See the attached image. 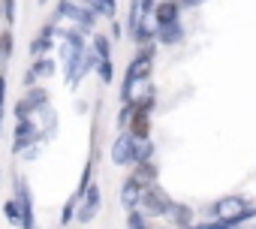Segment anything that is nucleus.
Segmentation results:
<instances>
[{
  "mask_svg": "<svg viewBox=\"0 0 256 229\" xmlns=\"http://www.w3.org/2000/svg\"><path fill=\"white\" fill-rule=\"evenodd\" d=\"M36 4H48V0H36Z\"/></svg>",
  "mask_w": 256,
  "mask_h": 229,
  "instance_id": "obj_33",
  "label": "nucleus"
},
{
  "mask_svg": "<svg viewBox=\"0 0 256 229\" xmlns=\"http://www.w3.org/2000/svg\"><path fill=\"white\" fill-rule=\"evenodd\" d=\"M0 70H4V60H0Z\"/></svg>",
  "mask_w": 256,
  "mask_h": 229,
  "instance_id": "obj_34",
  "label": "nucleus"
},
{
  "mask_svg": "<svg viewBox=\"0 0 256 229\" xmlns=\"http://www.w3.org/2000/svg\"><path fill=\"white\" fill-rule=\"evenodd\" d=\"M130 181H136L139 187H148V184H157L160 181V163L157 160H142V163H133L130 166Z\"/></svg>",
  "mask_w": 256,
  "mask_h": 229,
  "instance_id": "obj_11",
  "label": "nucleus"
},
{
  "mask_svg": "<svg viewBox=\"0 0 256 229\" xmlns=\"http://www.w3.org/2000/svg\"><path fill=\"white\" fill-rule=\"evenodd\" d=\"M130 106H133V102H130ZM151 127H154V112H145V108H136V106H133L130 121H126L124 133H130L136 142H142V139H151Z\"/></svg>",
  "mask_w": 256,
  "mask_h": 229,
  "instance_id": "obj_6",
  "label": "nucleus"
},
{
  "mask_svg": "<svg viewBox=\"0 0 256 229\" xmlns=\"http://www.w3.org/2000/svg\"><path fill=\"white\" fill-rule=\"evenodd\" d=\"M154 220H148L139 208H133V211H126V229H148Z\"/></svg>",
  "mask_w": 256,
  "mask_h": 229,
  "instance_id": "obj_22",
  "label": "nucleus"
},
{
  "mask_svg": "<svg viewBox=\"0 0 256 229\" xmlns=\"http://www.w3.org/2000/svg\"><path fill=\"white\" fill-rule=\"evenodd\" d=\"M102 208V190L96 181H90L84 187V193L78 196V205H76V223H94L96 214Z\"/></svg>",
  "mask_w": 256,
  "mask_h": 229,
  "instance_id": "obj_4",
  "label": "nucleus"
},
{
  "mask_svg": "<svg viewBox=\"0 0 256 229\" xmlns=\"http://www.w3.org/2000/svg\"><path fill=\"white\" fill-rule=\"evenodd\" d=\"M166 217H169V226H172V229H184V226H190V223L196 220V211H193L187 202H175V199H172Z\"/></svg>",
  "mask_w": 256,
  "mask_h": 229,
  "instance_id": "obj_14",
  "label": "nucleus"
},
{
  "mask_svg": "<svg viewBox=\"0 0 256 229\" xmlns=\"http://www.w3.org/2000/svg\"><path fill=\"white\" fill-rule=\"evenodd\" d=\"M76 205H78V193H72L66 202H64V211H60V226H70L76 220Z\"/></svg>",
  "mask_w": 256,
  "mask_h": 229,
  "instance_id": "obj_23",
  "label": "nucleus"
},
{
  "mask_svg": "<svg viewBox=\"0 0 256 229\" xmlns=\"http://www.w3.org/2000/svg\"><path fill=\"white\" fill-rule=\"evenodd\" d=\"M0 6H4V24L16 28V0H0Z\"/></svg>",
  "mask_w": 256,
  "mask_h": 229,
  "instance_id": "obj_24",
  "label": "nucleus"
},
{
  "mask_svg": "<svg viewBox=\"0 0 256 229\" xmlns=\"http://www.w3.org/2000/svg\"><path fill=\"white\" fill-rule=\"evenodd\" d=\"M108 160L118 166V169H130L136 163V139L130 133H118L112 139V148H108Z\"/></svg>",
  "mask_w": 256,
  "mask_h": 229,
  "instance_id": "obj_5",
  "label": "nucleus"
},
{
  "mask_svg": "<svg viewBox=\"0 0 256 229\" xmlns=\"http://www.w3.org/2000/svg\"><path fill=\"white\" fill-rule=\"evenodd\" d=\"M154 54H157V42L154 46H142L133 60L126 64L124 70V82H120V102H130L136 96V90L142 84L151 82V72H154Z\"/></svg>",
  "mask_w": 256,
  "mask_h": 229,
  "instance_id": "obj_1",
  "label": "nucleus"
},
{
  "mask_svg": "<svg viewBox=\"0 0 256 229\" xmlns=\"http://www.w3.org/2000/svg\"><path fill=\"white\" fill-rule=\"evenodd\" d=\"M22 100H24V102L30 106V112H34V108H40V106L52 102V94H48V88H46V84H30V88H24Z\"/></svg>",
  "mask_w": 256,
  "mask_h": 229,
  "instance_id": "obj_17",
  "label": "nucleus"
},
{
  "mask_svg": "<svg viewBox=\"0 0 256 229\" xmlns=\"http://www.w3.org/2000/svg\"><path fill=\"white\" fill-rule=\"evenodd\" d=\"M0 22H4V6H0Z\"/></svg>",
  "mask_w": 256,
  "mask_h": 229,
  "instance_id": "obj_32",
  "label": "nucleus"
},
{
  "mask_svg": "<svg viewBox=\"0 0 256 229\" xmlns=\"http://www.w3.org/2000/svg\"><path fill=\"white\" fill-rule=\"evenodd\" d=\"M54 72H58V64H54V58H52V54L34 58V64H30V66H28V72H24V88L40 84L42 78H52Z\"/></svg>",
  "mask_w": 256,
  "mask_h": 229,
  "instance_id": "obj_9",
  "label": "nucleus"
},
{
  "mask_svg": "<svg viewBox=\"0 0 256 229\" xmlns=\"http://www.w3.org/2000/svg\"><path fill=\"white\" fill-rule=\"evenodd\" d=\"M108 24H112V36H108V40H112V42H118V40L124 36V28H120V22H118V18H112Z\"/></svg>",
  "mask_w": 256,
  "mask_h": 229,
  "instance_id": "obj_27",
  "label": "nucleus"
},
{
  "mask_svg": "<svg viewBox=\"0 0 256 229\" xmlns=\"http://www.w3.org/2000/svg\"><path fill=\"white\" fill-rule=\"evenodd\" d=\"M169 205H172V196L160 187V181L157 184H148V187H142V193H139V211L148 217V220H160V217H166L169 214Z\"/></svg>",
  "mask_w": 256,
  "mask_h": 229,
  "instance_id": "obj_3",
  "label": "nucleus"
},
{
  "mask_svg": "<svg viewBox=\"0 0 256 229\" xmlns=\"http://www.w3.org/2000/svg\"><path fill=\"white\" fill-rule=\"evenodd\" d=\"M82 6H88L90 12H96L100 18H118V0H78Z\"/></svg>",
  "mask_w": 256,
  "mask_h": 229,
  "instance_id": "obj_16",
  "label": "nucleus"
},
{
  "mask_svg": "<svg viewBox=\"0 0 256 229\" xmlns=\"http://www.w3.org/2000/svg\"><path fill=\"white\" fill-rule=\"evenodd\" d=\"M12 52H16V28H4L0 30V60L6 64Z\"/></svg>",
  "mask_w": 256,
  "mask_h": 229,
  "instance_id": "obj_20",
  "label": "nucleus"
},
{
  "mask_svg": "<svg viewBox=\"0 0 256 229\" xmlns=\"http://www.w3.org/2000/svg\"><path fill=\"white\" fill-rule=\"evenodd\" d=\"M12 154H22L24 148H30V145H36V142H46L42 139V133L36 130V124L28 118V121H16V130H12Z\"/></svg>",
  "mask_w": 256,
  "mask_h": 229,
  "instance_id": "obj_7",
  "label": "nucleus"
},
{
  "mask_svg": "<svg viewBox=\"0 0 256 229\" xmlns=\"http://www.w3.org/2000/svg\"><path fill=\"white\" fill-rule=\"evenodd\" d=\"M54 42H58V24L48 18L42 28H40V34L30 40V58H42V54H52V48H54Z\"/></svg>",
  "mask_w": 256,
  "mask_h": 229,
  "instance_id": "obj_8",
  "label": "nucleus"
},
{
  "mask_svg": "<svg viewBox=\"0 0 256 229\" xmlns=\"http://www.w3.org/2000/svg\"><path fill=\"white\" fill-rule=\"evenodd\" d=\"M30 121L36 124V130L42 133V139H46V142H48V139L58 133V112H54V106H52V102H46V106L34 108Z\"/></svg>",
  "mask_w": 256,
  "mask_h": 229,
  "instance_id": "obj_10",
  "label": "nucleus"
},
{
  "mask_svg": "<svg viewBox=\"0 0 256 229\" xmlns=\"http://www.w3.org/2000/svg\"><path fill=\"white\" fill-rule=\"evenodd\" d=\"M184 229H211V220H193V223L184 226Z\"/></svg>",
  "mask_w": 256,
  "mask_h": 229,
  "instance_id": "obj_28",
  "label": "nucleus"
},
{
  "mask_svg": "<svg viewBox=\"0 0 256 229\" xmlns=\"http://www.w3.org/2000/svg\"><path fill=\"white\" fill-rule=\"evenodd\" d=\"M58 4H78V0H58Z\"/></svg>",
  "mask_w": 256,
  "mask_h": 229,
  "instance_id": "obj_30",
  "label": "nucleus"
},
{
  "mask_svg": "<svg viewBox=\"0 0 256 229\" xmlns=\"http://www.w3.org/2000/svg\"><path fill=\"white\" fill-rule=\"evenodd\" d=\"M94 72H96V78H100L102 84H112V82H114V60H112V58H106V60H96Z\"/></svg>",
  "mask_w": 256,
  "mask_h": 229,
  "instance_id": "obj_21",
  "label": "nucleus"
},
{
  "mask_svg": "<svg viewBox=\"0 0 256 229\" xmlns=\"http://www.w3.org/2000/svg\"><path fill=\"white\" fill-rule=\"evenodd\" d=\"M0 139H4V118H0Z\"/></svg>",
  "mask_w": 256,
  "mask_h": 229,
  "instance_id": "obj_31",
  "label": "nucleus"
},
{
  "mask_svg": "<svg viewBox=\"0 0 256 229\" xmlns=\"http://www.w3.org/2000/svg\"><path fill=\"white\" fill-rule=\"evenodd\" d=\"M151 22L160 28V24H172V22H181V6L175 0H157L154 10H151Z\"/></svg>",
  "mask_w": 256,
  "mask_h": 229,
  "instance_id": "obj_13",
  "label": "nucleus"
},
{
  "mask_svg": "<svg viewBox=\"0 0 256 229\" xmlns=\"http://www.w3.org/2000/svg\"><path fill=\"white\" fill-rule=\"evenodd\" d=\"M139 193H142V187H139L136 181H130V178H124L120 187H118V199H120V205H124L126 211H133V208L139 205Z\"/></svg>",
  "mask_w": 256,
  "mask_h": 229,
  "instance_id": "obj_15",
  "label": "nucleus"
},
{
  "mask_svg": "<svg viewBox=\"0 0 256 229\" xmlns=\"http://www.w3.org/2000/svg\"><path fill=\"white\" fill-rule=\"evenodd\" d=\"M175 4H178L181 10H199V6L208 4V0H175Z\"/></svg>",
  "mask_w": 256,
  "mask_h": 229,
  "instance_id": "obj_26",
  "label": "nucleus"
},
{
  "mask_svg": "<svg viewBox=\"0 0 256 229\" xmlns=\"http://www.w3.org/2000/svg\"><path fill=\"white\" fill-rule=\"evenodd\" d=\"M148 229H172V226H157V223H151Z\"/></svg>",
  "mask_w": 256,
  "mask_h": 229,
  "instance_id": "obj_29",
  "label": "nucleus"
},
{
  "mask_svg": "<svg viewBox=\"0 0 256 229\" xmlns=\"http://www.w3.org/2000/svg\"><path fill=\"white\" fill-rule=\"evenodd\" d=\"M205 217L208 220H235V223H247V220H256V205L241 196V193H226L220 196L217 202H211L205 208Z\"/></svg>",
  "mask_w": 256,
  "mask_h": 229,
  "instance_id": "obj_2",
  "label": "nucleus"
},
{
  "mask_svg": "<svg viewBox=\"0 0 256 229\" xmlns=\"http://www.w3.org/2000/svg\"><path fill=\"white\" fill-rule=\"evenodd\" d=\"M42 145H46V142H36V145H30V148H24V151H22L18 157H22L24 163H36V160H40V154H42Z\"/></svg>",
  "mask_w": 256,
  "mask_h": 229,
  "instance_id": "obj_25",
  "label": "nucleus"
},
{
  "mask_svg": "<svg viewBox=\"0 0 256 229\" xmlns=\"http://www.w3.org/2000/svg\"><path fill=\"white\" fill-rule=\"evenodd\" d=\"M184 40H187V28H184V22L160 24V28H157V36H154L157 46H181Z\"/></svg>",
  "mask_w": 256,
  "mask_h": 229,
  "instance_id": "obj_12",
  "label": "nucleus"
},
{
  "mask_svg": "<svg viewBox=\"0 0 256 229\" xmlns=\"http://www.w3.org/2000/svg\"><path fill=\"white\" fill-rule=\"evenodd\" d=\"M4 217H6V223H12L16 229H22V226H24V211H22V205H18L12 196L4 202Z\"/></svg>",
  "mask_w": 256,
  "mask_h": 229,
  "instance_id": "obj_19",
  "label": "nucleus"
},
{
  "mask_svg": "<svg viewBox=\"0 0 256 229\" xmlns=\"http://www.w3.org/2000/svg\"><path fill=\"white\" fill-rule=\"evenodd\" d=\"M0 178H4V175H0Z\"/></svg>",
  "mask_w": 256,
  "mask_h": 229,
  "instance_id": "obj_35",
  "label": "nucleus"
},
{
  "mask_svg": "<svg viewBox=\"0 0 256 229\" xmlns=\"http://www.w3.org/2000/svg\"><path fill=\"white\" fill-rule=\"evenodd\" d=\"M112 40H108V34H90V42H88V48L94 52V58L96 60H106V58H112Z\"/></svg>",
  "mask_w": 256,
  "mask_h": 229,
  "instance_id": "obj_18",
  "label": "nucleus"
}]
</instances>
